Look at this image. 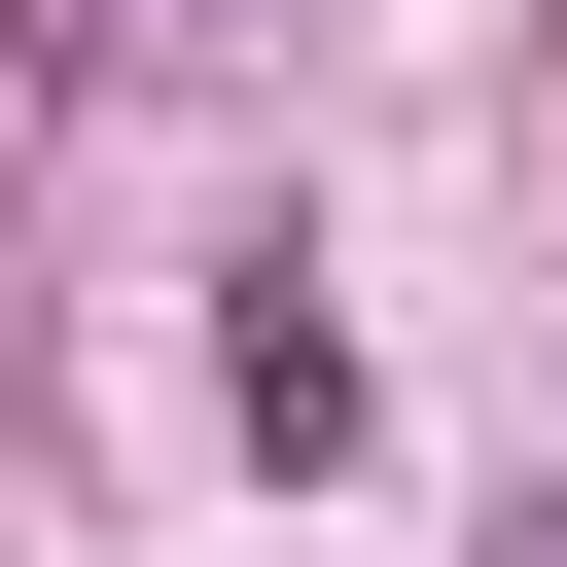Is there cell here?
I'll list each match as a JSON object with an SVG mask.
<instances>
[{"instance_id":"obj_1","label":"cell","mask_w":567,"mask_h":567,"mask_svg":"<svg viewBox=\"0 0 567 567\" xmlns=\"http://www.w3.org/2000/svg\"><path fill=\"white\" fill-rule=\"evenodd\" d=\"M496 567H567V496H532V532H496Z\"/></svg>"},{"instance_id":"obj_2","label":"cell","mask_w":567,"mask_h":567,"mask_svg":"<svg viewBox=\"0 0 567 567\" xmlns=\"http://www.w3.org/2000/svg\"><path fill=\"white\" fill-rule=\"evenodd\" d=\"M71 35H177V0H71Z\"/></svg>"}]
</instances>
